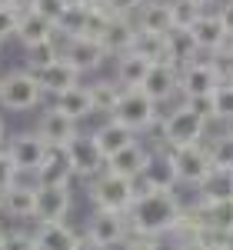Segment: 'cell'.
I'll list each match as a JSON object with an SVG mask.
<instances>
[{
	"mask_svg": "<svg viewBox=\"0 0 233 250\" xmlns=\"http://www.w3.org/2000/svg\"><path fill=\"white\" fill-rule=\"evenodd\" d=\"M230 130H233V124H230Z\"/></svg>",
	"mask_w": 233,
	"mask_h": 250,
	"instance_id": "51",
	"label": "cell"
},
{
	"mask_svg": "<svg viewBox=\"0 0 233 250\" xmlns=\"http://www.w3.org/2000/svg\"><path fill=\"white\" fill-rule=\"evenodd\" d=\"M170 14H174V30H190L203 10L194 0H170Z\"/></svg>",
	"mask_w": 233,
	"mask_h": 250,
	"instance_id": "35",
	"label": "cell"
},
{
	"mask_svg": "<svg viewBox=\"0 0 233 250\" xmlns=\"http://www.w3.org/2000/svg\"><path fill=\"white\" fill-rule=\"evenodd\" d=\"M196 210L203 217V227H210L216 233L233 237V197L230 200H196Z\"/></svg>",
	"mask_w": 233,
	"mask_h": 250,
	"instance_id": "28",
	"label": "cell"
},
{
	"mask_svg": "<svg viewBox=\"0 0 233 250\" xmlns=\"http://www.w3.org/2000/svg\"><path fill=\"white\" fill-rule=\"evenodd\" d=\"M60 57L83 77V74H94V70L103 67L107 50H103V43H100L97 37L80 34V37H60Z\"/></svg>",
	"mask_w": 233,
	"mask_h": 250,
	"instance_id": "9",
	"label": "cell"
},
{
	"mask_svg": "<svg viewBox=\"0 0 233 250\" xmlns=\"http://www.w3.org/2000/svg\"><path fill=\"white\" fill-rule=\"evenodd\" d=\"M147 70H150V60L134 54V50L123 54V57H114V80L123 90H136L147 77Z\"/></svg>",
	"mask_w": 233,
	"mask_h": 250,
	"instance_id": "27",
	"label": "cell"
},
{
	"mask_svg": "<svg viewBox=\"0 0 233 250\" xmlns=\"http://www.w3.org/2000/svg\"><path fill=\"white\" fill-rule=\"evenodd\" d=\"M3 233H7V230H3V227H0V244H3Z\"/></svg>",
	"mask_w": 233,
	"mask_h": 250,
	"instance_id": "49",
	"label": "cell"
},
{
	"mask_svg": "<svg viewBox=\"0 0 233 250\" xmlns=\"http://www.w3.org/2000/svg\"><path fill=\"white\" fill-rule=\"evenodd\" d=\"M54 107H57L60 114H67L70 120H87V117H94V97H90V83H77V87H70V90H63L60 97H54Z\"/></svg>",
	"mask_w": 233,
	"mask_h": 250,
	"instance_id": "26",
	"label": "cell"
},
{
	"mask_svg": "<svg viewBox=\"0 0 233 250\" xmlns=\"http://www.w3.org/2000/svg\"><path fill=\"white\" fill-rule=\"evenodd\" d=\"M183 200L176 197V190H150L140 193L134 200V207L127 210V220H130V233H140V237H167L180 227L183 220Z\"/></svg>",
	"mask_w": 233,
	"mask_h": 250,
	"instance_id": "1",
	"label": "cell"
},
{
	"mask_svg": "<svg viewBox=\"0 0 233 250\" xmlns=\"http://www.w3.org/2000/svg\"><path fill=\"white\" fill-rule=\"evenodd\" d=\"M190 37H194V43H196L200 54L214 57V54H220V50L227 47L230 34L223 30V23H220V17H216V10H203L200 20L190 27Z\"/></svg>",
	"mask_w": 233,
	"mask_h": 250,
	"instance_id": "16",
	"label": "cell"
},
{
	"mask_svg": "<svg viewBox=\"0 0 233 250\" xmlns=\"http://www.w3.org/2000/svg\"><path fill=\"white\" fill-rule=\"evenodd\" d=\"M216 17L223 23V30L233 37V0H220V3H216Z\"/></svg>",
	"mask_w": 233,
	"mask_h": 250,
	"instance_id": "41",
	"label": "cell"
},
{
	"mask_svg": "<svg viewBox=\"0 0 233 250\" xmlns=\"http://www.w3.org/2000/svg\"><path fill=\"white\" fill-rule=\"evenodd\" d=\"M14 37L23 43V50H30V47H40V43H50V40H57V27L54 23H47V20L34 14V10H27V14H20L17 20V34Z\"/></svg>",
	"mask_w": 233,
	"mask_h": 250,
	"instance_id": "24",
	"label": "cell"
},
{
	"mask_svg": "<svg viewBox=\"0 0 233 250\" xmlns=\"http://www.w3.org/2000/svg\"><path fill=\"white\" fill-rule=\"evenodd\" d=\"M176 187H180V173H176L174 150H167V147L150 150L147 164H143V173L134 180L136 197L140 193H150V190H176Z\"/></svg>",
	"mask_w": 233,
	"mask_h": 250,
	"instance_id": "5",
	"label": "cell"
},
{
	"mask_svg": "<svg viewBox=\"0 0 233 250\" xmlns=\"http://www.w3.org/2000/svg\"><path fill=\"white\" fill-rule=\"evenodd\" d=\"M34 184L43 187H70L74 184V164L67 147H47V157L40 164V170L34 173Z\"/></svg>",
	"mask_w": 233,
	"mask_h": 250,
	"instance_id": "15",
	"label": "cell"
},
{
	"mask_svg": "<svg viewBox=\"0 0 233 250\" xmlns=\"http://www.w3.org/2000/svg\"><path fill=\"white\" fill-rule=\"evenodd\" d=\"M37 80H40V87H43V97H60L63 90L77 87L80 74L63 57H57V60H50L43 70H37Z\"/></svg>",
	"mask_w": 233,
	"mask_h": 250,
	"instance_id": "22",
	"label": "cell"
},
{
	"mask_svg": "<svg viewBox=\"0 0 233 250\" xmlns=\"http://www.w3.org/2000/svg\"><path fill=\"white\" fill-rule=\"evenodd\" d=\"M37 7V0H14V10L17 14H27V10H34Z\"/></svg>",
	"mask_w": 233,
	"mask_h": 250,
	"instance_id": "43",
	"label": "cell"
},
{
	"mask_svg": "<svg viewBox=\"0 0 233 250\" xmlns=\"http://www.w3.org/2000/svg\"><path fill=\"white\" fill-rule=\"evenodd\" d=\"M207 120L190 110L183 100L176 104L170 114L160 120V140H163V147L167 150H183V147H196V144H203V137H207Z\"/></svg>",
	"mask_w": 233,
	"mask_h": 250,
	"instance_id": "2",
	"label": "cell"
},
{
	"mask_svg": "<svg viewBox=\"0 0 233 250\" xmlns=\"http://www.w3.org/2000/svg\"><path fill=\"white\" fill-rule=\"evenodd\" d=\"M223 50H227V54H230V57H233V37L227 40V47H223Z\"/></svg>",
	"mask_w": 233,
	"mask_h": 250,
	"instance_id": "47",
	"label": "cell"
},
{
	"mask_svg": "<svg viewBox=\"0 0 233 250\" xmlns=\"http://www.w3.org/2000/svg\"><path fill=\"white\" fill-rule=\"evenodd\" d=\"M0 213L14 224H30L37 220V184L17 180L0 193Z\"/></svg>",
	"mask_w": 233,
	"mask_h": 250,
	"instance_id": "11",
	"label": "cell"
},
{
	"mask_svg": "<svg viewBox=\"0 0 233 250\" xmlns=\"http://www.w3.org/2000/svg\"><path fill=\"white\" fill-rule=\"evenodd\" d=\"M7 137H10V134H7V124H3V117H0V147L7 144Z\"/></svg>",
	"mask_w": 233,
	"mask_h": 250,
	"instance_id": "46",
	"label": "cell"
},
{
	"mask_svg": "<svg viewBox=\"0 0 233 250\" xmlns=\"http://www.w3.org/2000/svg\"><path fill=\"white\" fill-rule=\"evenodd\" d=\"M83 233H87L90 240H97L100 247L114 250V247H120V244L130 237V220H127V213L94 210L90 220H87V227H83Z\"/></svg>",
	"mask_w": 233,
	"mask_h": 250,
	"instance_id": "10",
	"label": "cell"
},
{
	"mask_svg": "<svg viewBox=\"0 0 233 250\" xmlns=\"http://www.w3.org/2000/svg\"><path fill=\"white\" fill-rule=\"evenodd\" d=\"M203 147H207V157H210L214 170H233V130L216 134L214 140L203 144Z\"/></svg>",
	"mask_w": 233,
	"mask_h": 250,
	"instance_id": "32",
	"label": "cell"
},
{
	"mask_svg": "<svg viewBox=\"0 0 233 250\" xmlns=\"http://www.w3.org/2000/svg\"><path fill=\"white\" fill-rule=\"evenodd\" d=\"M140 90L150 97L156 107L167 104V100H174V97L180 94V67L167 63V60L150 63V70H147V77H143V83H140Z\"/></svg>",
	"mask_w": 233,
	"mask_h": 250,
	"instance_id": "13",
	"label": "cell"
},
{
	"mask_svg": "<svg viewBox=\"0 0 233 250\" xmlns=\"http://www.w3.org/2000/svg\"><path fill=\"white\" fill-rule=\"evenodd\" d=\"M87 197L94 204V210H114V213H127L136 200L134 180H123L116 173H97L94 180H87Z\"/></svg>",
	"mask_w": 233,
	"mask_h": 250,
	"instance_id": "4",
	"label": "cell"
},
{
	"mask_svg": "<svg viewBox=\"0 0 233 250\" xmlns=\"http://www.w3.org/2000/svg\"><path fill=\"white\" fill-rule=\"evenodd\" d=\"M180 250H183V247H180Z\"/></svg>",
	"mask_w": 233,
	"mask_h": 250,
	"instance_id": "52",
	"label": "cell"
},
{
	"mask_svg": "<svg viewBox=\"0 0 233 250\" xmlns=\"http://www.w3.org/2000/svg\"><path fill=\"white\" fill-rule=\"evenodd\" d=\"M20 180V173H17V167H14V160L7 157V150L0 147V193L7 190L10 184H17Z\"/></svg>",
	"mask_w": 233,
	"mask_h": 250,
	"instance_id": "39",
	"label": "cell"
},
{
	"mask_svg": "<svg viewBox=\"0 0 233 250\" xmlns=\"http://www.w3.org/2000/svg\"><path fill=\"white\" fill-rule=\"evenodd\" d=\"M147 157H150V150L136 140V144H130V147H123L120 154L107 157V173H116V177H123V180H136V177L143 173Z\"/></svg>",
	"mask_w": 233,
	"mask_h": 250,
	"instance_id": "25",
	"label": "cell"
},
{
	"mask_svg": "<svg viewBox=\"0 0 233 250\" xmlns=\"http://www.w3.org/2000/svg\"><path fill=\"white\" fill-rule=\"evenodd\" d=\"M174 160H176V173H180V184L200 190V184L214 173V164L207 157V147L196 144V147H183V150H174Z\"/></svg>",
	"mask_w": 233,
	"mask_h": 250,
	"instance_id": "14",
	"label": "cell"
},
{
	"mask_svg": "<svg viewBox=\"0 0 233 250\" xmlns=\"http://www.w3.org/2000/svg\"><path fill=\"white\" fill-rule=\"evenodd\" d=\"M74 250H107V247H100L97 240H90L87 233H80V237H77V247H74Z\"/></svg>",
	"mask_w": 233,
	"mask_h": 250,
	"instance_id": "42",
	"label": "cell"
},
{
	"mask_svg": "<svg viewBox=\"0 0 233 250\" xmlns=\"http://www.w3.org/2000/svg\"><path fill=\"white\" fill-rule=\"evenodd\" d=\"M134 37H136V23L130 17H110L97 40L103 43L107 57H123V54L134 50Z\"/></svg>",
	"mask_w": 233,
	"mask_h": 250,
	"instance_id": "20",
	"label": "cell"
},
{
	"mask_svg": "<svg viewBox=\"0 0 233 250\" xmlns=\"http://www.w3.org/2000/svg\"><path fill=\"white\" fill-rule=\"evenodd\" d=\"M200 57V50H196L194 37H190V30H170L167 34V63H174V67H183V63H190V60Z\"/></svg>",
	"mask_w": 233,
	"mask_h": 250,
	"instance_id": "29",
	"label": "cell"
},
{
	"mask_svg": "<svg viewBox=\"0 0 233 250\" xmlns=\"http://www.w3.org/2000/svg\"><path fill=\"white\" fill-rule=\"evenodd\" d=\"M70 7H74L70 0H37L34 14H40V17L47 20V23H54V27H60V20L67 17V10H70Z\"/></svg>",
	"mask_w": 233,
	"mask_h": 250,
	"instance_id": "36",
	"label": "cell"
},
{
	"mask_svg": "<svg viewBox=\"0 0 233 250\" xmlns=\"http://www.w3.org/2000/svg\"><path fill=\"white\" fill-rule=\"evenodd\" d=\"M143 3H147V0H103V7H107L110 17H130V20H134V14Z\"/></svg>",
	"mask_w": 233,
	"mask_h": 250,
	"instance_id": "38",
	"label": "cell"
},
{
	"mask_svg": "<svg viewBox=\"0 0 233 250\" xmlns=\"http://www.w3.org/2000/svg\"><path fill=\"white\" fill-rule=\"evenodd\" d=\"M67 154H70V164H74V177H80V180H94L97 173L107 170V157L100 154L97 140L90 134H77L67 144Z\"/></svg>",
	"mask_w": 233,
	"mask_h": 250,
	"instance_id": "12",
	"label": "cell"
},
{
	"mask_svg": "<svg viewBox=\"0 0 233 250\" xmlns=\"http://www.w3.org/2000/svg\"><path fill=\"white\" fill-rule=\"evenodd\" d=\"M110 117L120 120L123 127H130L134 134H143V130H150L156 124V104L143 94L140 87H136V90H123Z\"/></svg>",
	"mask_w": 233,
	"mask_h": 250,
	"instance_id": "8",
	"label": "cell"
},
{
	"mask_svg": "<svg viewBox=\"0 0 233 250\" xmlns=\"http://www.w3.org/2000/svg\"><path fill=\"white\" fill-rule=\"evenodd\" d=\"M0 50H3V40H0Z\"/></svg>",
	"mask_w": 233,
	"mask_h": 250,
	"instance_id": "50",
	"label": "cell"
},
{
	"mask_svg": "<svg viewBox=\"0 0 233 250\" xmlns=\"http://www.w3.org/2000/svg\"><path fill=\"white\" fill-rule=\"evenodd\" d=\"M30 233H34V247L37 250H74L80 237L67 220H37Z\"/></svg>",
	"mask_w": 233,
	"mask_h": 250,
	"instance_id": "18",
	"label": "cell"
},
{
	"mask_svg": "<svg viewBox=\"0 0 233 250\" xmlns=\"http://www.w3.org/2000/svg\"><path fill=\"white\" fill-rule=\"evenodd\" d=\"M7 157L14 160L20 177H34L47 157V140L37 134V130H20V134H10L7 144H3Z\"/></svg>",
	"mask_w": 233,
	"mask_h": 250,
	"instance_id": "7",
	"label": "cell"
},
{
	"mask_svg": "<svg viewBox=\"0 0 233 250\" xmlns=\"http://www.w3.org/2000/svg\"><path fill=\"white\" fill-rule=\"evenodd\" d=\"M34 130L47 140V147H67V144L80 134V124L70 120L67 114H60L57 107H47V110L40 114V120H37Z\"/></svg>",
	"mask_w": 233,
	"mask_h": 250,
	"instance_id": "17",
	"label": "cell"
},
{
	"mask_svg": "<svg viewBox=\"0 0 233 250\" xmlns=\"http://www.w3.org/2000/svg\"><path fill=\"white\" fill-rule=\"evenodd\" d=\"M70 3H77V7H103V0H70Z\"/></svg>",
	"mask_w": 233,
	"mask_h": 250,
	"instance_id": "45",
	"label": "cell"
},
{
	"mask_svg": "<svg viewBox=\"0 0 233 250\" xmlns=\"http://www.w3.org/2000/svg\"><path fill=\"white\" fill-rule=\"evenodd\" d=\"M0 7H14V0H0Z\"/></svg>",
	"mask_w": 233,
	"mask_h": 250,
	"instance_id": "48",
	"label": "cell"
},
{
	"mask_svg": "<svg viewBox=\"0 0 233 250\" xmlns=\"http://www.w3.org/2000/svg\"><path fill=\"white\" fill-rule=\"evenodd\" d=\"M17 20H20V14L14 10V7H0V40H7V37L17 34Z\"/></svg>",
	"mask_w": 233,
	"mask_h": 250,
	"instance_id": "40",
	"label": "cell"
},
{
	"mask_svg": "<svg viewBox=\"0 0 233 250\" xmlns=\"http://www.w3.org/2000/svg\"><path fill=\"white\" fill-rule=\"evenodd\" d=\"M196 7H200V10H216V3H220V0H194Z\"/></svg>",
	"mask_w": 233,
	"mask_h": 250,
	"instance_id": "44",
	"label": "cell"
},
{
	"mask_svg": "<svg viewBox=\"0 0 233 250\" xmlns=\"http://www.w3.org/2000/svg\"><path fill=\"white\" fill-rule=\"evenodd\" d=\"M220 83H223V77L210 57H196L180 67V97L183 100H210Z\"/></svg>",
	"mask_w": 233,
	"mask_h": 250,
	"instance_id": "6",
	"label": "cell"
},
{
	"mask_svg": "<svg viewBox=\"0 0 233 250\" xmlns=\"http://www.w3.org/2000/svg\"><path fill=\"white\" fill-rule=\"evenodd\" d=\"M70 210H74V187H43V184H37V220H67Z\"/></svg>",
	"mask_w": 233,
	"mask_h": 250,
	"instance_id": "19",
	"label": "cell"
},
{
	"mask_svg": "<svg viewBox=\"0 0 233 250\" xmlns=\"http://www.w3.org/2000/svg\"><path fill=\"white\" fill-rule=\"evenodd\" d=\"M134 54H140V57H147L150 63H156V60L167 57V37L136 30V37H134Z\"/></svg>",
	"mask_w": 233,
	"mask_h": 250,
	"instance_id": "33",
	"label": "cell"
},
{
	"mask_svg": "<svg viewBox=\"0 0 233 250\" xmlns=\"http://www.w3.org/2000/svg\"><path fill=\"white\" fill-rule=\"evenodd\" d=\"M120 94H123V87L116 83L114 77H103V80H94L90 83V97H94V110L103 117L114 114L116 100H120Z\"/></svg>",
	"mask_w": 233,
	"mask_h": 250,
	"instance_id": "30",
	"label": "cell"
},
{
	"mask_svg": "<svg viewBox=\"0 0 233 250\" xmlns=\"http://www.w3.org/2000/svg\"><path fill=\"white\" fill-rule=\"evenodd\" d=\"M134 23H136V30H143V34H160V37H167V34L174 30L170 0H147L134 14Z\"/></svg>",
	"mask_w": 233,
	"mask_h": 250,
	"instance_id": "21",
	"label": "cell"
},
{
	"mask_svg": "<svg viewBox=\"0 0 233 250\" xmlns=\"http://www.w3.org/2000/svg\"><path fill=\"white\" fill-rule=\"evenodd\" d=\"M90 137L97 140V147H100V154H103V157H114V154H120L123 147L136 144V134L130 130V127H123L120 120H114V117H107Z\"/></svg>",
	"mask_w": 233,
	"mask_h": 250,
	"instance_id": "23",
	"label": "cell"
},
{
	"mask_svg": "<svg viewBox=\"0 0 233 250\" xmlns=\"http://www.w3.org/2000/svg\"><path fill=\"white\" fill-rule=\"evenodd\" d=\"M210 107H214V120L220 124H233V80H223L210 97Z\"/></svg>",
	"mask_w": 233,
	"mask_h": 250,
	"instance_id": "34",
	"label": "cell"
},
{
	"mask_svg": "<svg viewBox=\"0 0 233 250\" xmlns=\"http://www.w3.org/2000/svg\"><path fill=\"white\" fill-rule=\"evenodd\" d=\"M43 104V87L37 74H30L27 67H17L10 74L0 77V107L10 114H27Z\"/></svg>",
	"mask_w": 233,
	"mask_h": 250,
	"instance_id": "3",
	"label": "cell"
},
{
	"mask_svg": "<svg viewBox=\"0 0 233 250\" xmlns=\"http://www.w3.org/2000/svg\"><path fill=\"white\" fill-rule=\"evenodd\" d=\"M0 250H37L34 247V233L30 230H7L3 233V244H0Z\"/></svg>",
	"mask_w": 233,
	"mask_h": 250,
	"instance_id": "37",
	"label": "cell"
},
{
	"mask_svg": "<svg viewBox=\"0 0 233 250\" xmlns=\"http://www.w3.org/2000/svg\"><path fill=\"white\" fill-rule=\"evenodd\" d=\"M233 197V170H214L196 190V200H230Z\"/></svg>",
	"mask_w": 233,
	"mask_h": 250,
	"instance_id": "31",
	"label": "cell"
}]
</instances>
